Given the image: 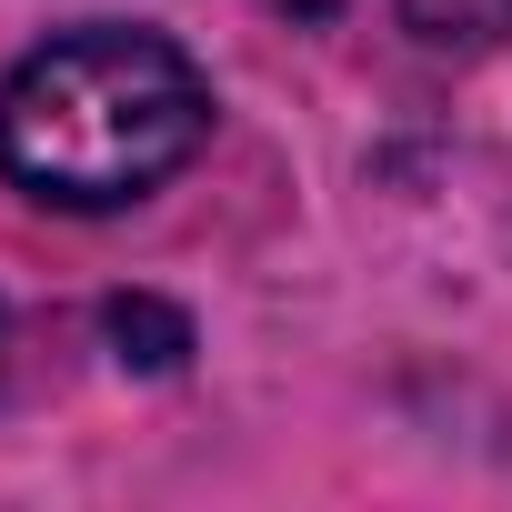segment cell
I'll list each match as a JSON object with an SVG mask.
<instances>
[{
  "label": "cell",
  "instance_id": "6da1fadb",
  "mask_svg": "<svg viewBox=\"0 0 512 512\" xmlns=\"http://www.w3.org/2000/svg\"><path fill=\"white\" fill-rule=\"evenodd\" d=\"M211 141V81L141 21H81L0 81V171L51 211H121Z\"/></svg>",
  "mask_w": 512,
  "mask_h": 512
},
{
  "label": "cell",
  "instance_id": "7a4b0ae2",
  "mask_svg": "<svg viewBox=\"0 0 512 512\" xmlns=\"http://www.w3.org/2000/svg\"><path fill=\"white\" fill-rule=\"evenodd\" d=\"M402 21L422 41H502L512 31V0H402Z\"/></svg>",
  "mask_w": 512,
  "mask_h": 512
},
{
  "label": "cell",
  "instance_id": "3957f363",
  "mask_svg": "<svg viewBox=\"0 0 512 512\" xmlns=\"http://www.w3.org/2000/svg\"><path fill=\"white\" fill-rule=\"evenodd\" d=\"M272 11H292V21H332L342 0H272Z\"/></svg>",
  "mask_w": 512,
  "mask_h": 512
}]
</instances>
